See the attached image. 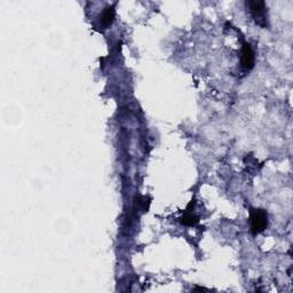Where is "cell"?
Masks as SVG:
<instances>
[{
    "instance_id": "6da1fadb",
    "label": "cell",
    "mask_w": 293,
    "mask_h": 293,
    "mask_svg": "<svg viewBox=\"0 0 293 293\" xmlns=\"http://www.w3.org/2000/svg\"><path fill=\"white\" fill-rule=\"evenodd\" d=\"M250 223H251V233L256 235L262 233L268 225V215L265 209H251L250 213Z\"/></svg>"
},
{
    "instance_id": "7a4b0ae2",
    "label": "cell",
    "mask_w": 293,
    "mask_h": 293,
    "mask_svg": "<svg viewBox=\"0 0 293 293\" xmlns=\"http://www.w3.org/2000/svg\"><path fill=\"white\" fill-rule=\"evenodd\" d=\"M247 6H249V9L251 12L255 23L259 24L260 27L265 28L267 25L266 3L263 1H249L247 2Z\"/></svg>"
},
{
    "instance_id": "3957f363",
    "label": "cell",
    "mask_w": 293,
    "mask_h": 293,
    "mask_svg": "<svg viewBox=\"0 0 293 293\" xmlns=\"http://www.w3.org/2000/svg\"><path fill=\"white\" fill-rule=\"evenodd\" d=\"M254 60H255V55L251 45L248 44V42H244L243 48H242V57H241L242 67L248 71L251 70V69L254 67Z\"/></svg>"
},
{
    "instance_id": "277c9868",
    "label": "cell",
    "mask_w": 293,
    "mask_h": 293,
    "mask_svg": "<svg viewBox=\"0 0 293 293\" xmlns=\"http://www.w3.org/2000/svg\"><path fill=\"white\" fill-rule=\"evenodd\" d=\"M115 7L114 6H110V7H107L106 9L103 10L102 15H101V25L104 28L109 27V25L114 22L115 20Z\"/></svg>"
},
{
    "instance_id": "5b68a950",
    "label": "cell",
    "mask_w": 293,
    "mask_h": 293,
    "mask_svg": "<svg viewBox=\"0 0 293 293\" xmlns=\"http://www.w3.org/2000/svg\"><path fill=\"white\" fill-rule=\"evenodd\" d=\"M180 220H181V223H182V225H186V226H195V225H197L198 221H200L198 216H196L190 212L184 213V215Z\"/></svg>"
}]
</instances>
